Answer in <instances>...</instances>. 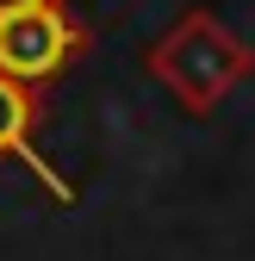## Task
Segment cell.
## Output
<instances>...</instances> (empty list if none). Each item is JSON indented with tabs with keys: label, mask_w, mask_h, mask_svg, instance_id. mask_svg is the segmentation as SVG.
<instances>
[{
	"label": "cell",
	"mask_w": 255,
	"mask_h": 261,
	"mask_svg": "<svg viewBox=\"0 0 255 261\" xmlns=\"http://www.w3.org/2000/svg\"><path fill=\"white\" fill-rule=\"evenodd\" d=\"M143 69H149L156 87H168L181 100V112L212 118L255 75V44L243 31H231L212 7H187L162 38L143 50Z\"/></svg>",
	"instance_id": "6da1fadb"
},
{
	"label": "cell",
	"mask_w": 255,
	"mask_h": 261,
	"mask_svg": "<svg viewBox=\"0 0 255 261\" xmlns=\"http://www.w3.org/2000/svg\"><path fill=\"white\" fill-rule=\"evenodd\" d=\"M93 50V31L81 13H69V0L50 7H25L0 19V75L25 87H50L56 75H69L75 62Z\"/></svg>",
	"instance_id": "7a4b0ae2"
},
{
	"label": "cell",
	"mask_w": 255,
	"mask_h": 261,
	"mask_svg": "<svg viewBox=\"0 0 255 261\" xmlns=\"http://www.w3.org/2000/svg\"><path fill=\"white\" fill-rule=\"evenodd\" d=\"M38 124H44V87H25V81H7V75H0V162L31 168V174L50 187V199L75 205V180H62L50 162H44Z\"/></svg>",
	"instance_id": "3957f363"
},
{
	"label": "cell",
	"mask_w": 255,
	"mask_h": 261,
	"mask_svg": "<svg viewBox=\"0 0 255 261\" xmlns=\"http://www.w3.org/2000/svg\"><path fill=\"white\" fill-rule=\"evenodd\" d=\"M25 7H50V0H0V19H7V13H25Z\"/></svg>",
	"instance_id": "277c9868"
}]
</instances>
